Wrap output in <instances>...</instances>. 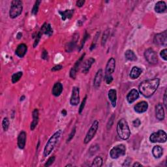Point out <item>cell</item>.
<instances>
[{"instance_id":"obj_49","label":"cell","mask_w":167,"mask_h":167,"mask_svg":"<svg viewBox=\"0 0 167 167\" xmlns=\"http://www.w3.org/2000/svg\"><path fill=\"white\" fill-rule=\"evenodd\" d=\"M85 3V1L84 0H79V1H77L76 3V5L77 7H81L84 5V4Z\"/></svg>"},{"instance_id":"obj_37","label":"cell","mask_w":167,"mask_h":167,"mask_svg":"<svg viewBox=\"0 0 167 167\" xmlns=\"http://www.w3.org/2000/svg\"><path fill=\"white\" fill-rule=\"evenodd\" d=\"M42 35H43V33L40 31V30L39 32L38 33V34L37 35V36H36V39H35V43H34V44H33V46H34V48L36 46H37V44H38V43L39 42V40H40V38H41Z\"/></svg>"},{"instance_id":"obj_3","label":"cell","mask_w":167,"mask_h":167,"mask_svg":"<svg viewBox=\"0 0 167 167\" xmlns=\"http://www.w3.org/2000/svg\"><path fill=\"white\" fill-rule=\"evenodd\" d=\"M61 135H62L61 130H58V131L55 132L54 134L50 137L49 141L47 142L45 147H44V156L47 157L48 155H49L51 154V152L54 150L55 144H57L59 139H60Z\"/></svg>"},{"instance_id":"obj_18","label":"cell","mask_w":167,"mask_h":167,"mask_svg":"<svg viewBox=\"0 0 167 167\" xmlns=\"http://www.w3.org/2000/svg\"><path fill=\"white\" fill-rule=\"evenodd\" d=\"M95 61V59L93 58H90L86 59V60L83 63L82 66V73L85 74L88 73L89 70H90L91 65L94 64Z\"/></svg>"},{"instance_id":"obj_42","label":"cell","mask_w":167,"mask_h":167,"mask_svg":"<svg viewBox=\"0 0 167 167\" xmlns=\"http://www.w3.org/2000/svg\"><path fill=\"white\" fill-rule=\"evenodd\" d=\"M114 118H115L114 114H113L112 116H111L110 118L109 119V121L108 122V124H107V129H110L111 127H112V126L113 125V122H114Z\"/></svg>"},{"instance_id":"obj_19","label":"cell","mask_w":167,"mask_h":167,"mask_svg":"<svg viewBox=\"0 0 167 167\" xmlns=\"http://www.w3.org/2000/svg\"><path fill=\"white\" fill-rule=\"evenodd\" d=\"M28 50V47L26 46V44H25L24 43L20 44L16 48V49L15 50V54L19 58H23L25 54H26Z\"/></svg>"},{"instance_id":"obj_53","label":"cell","mask_w":167,"mask_h":167,"mask_svg":"<svg viewBox=\"0 0 167 167\" xmlns=\"http://www.w3.org/2000/svg\"><path fill=\"white\" fill-rule=\"evenodd\" d=\"M24 98H25V97H24V96H22V97L20 98V101H23V100H24Z\"/></svg>"},{"instance_id":"obj_21","label":"cell","mask_w":167,"mask_h":167,"mask_svg":"<svg viewBox=\"0 0 167 167\" xmlns=\"http://www.w3.org/2000/svg\"><path fill=\"white\" fill-rule=\"evenodd\" d=\"M108 97L110 101L111 104L113 107L116 106V102H117V91L115 89H111L109 91L108 93Z\"/></svg>"},{"instance_id":"obj_44","label":"cell","mask_w":167,"mask_h":167,"mask_svg":"<svg viewBox=\"0 0 167 167\" xmlns=\"http://www.w3.org/2000/svg\"><path fill=\"white\" fill-rule=\"evenodd\" d=\"M133 124L135 127H139V126L141 125V121L139 120V118H137L133 121Z\"/></svg>"},{"instance_id":"obj_34","label":"cell","mask_w":167,"mask_h":167,"mask_svg":"<svg viewBox=\"0 0 167 167\" xmlns=\"http://www.w3.org/2000/svg\"><path fill=\"white\" fill-rule=\"evenodd\" d=\"M9 119L7 118H4L3 120L2 121V127L3 130H4V131H7V130H8L9 127Z\"/></svg>"},{"instance_id":"obj_1","label":"cell","mask_w":167,"mask_h":167,"mask_svg":"<svg viewBox=\"0 0 167 167\" xmlns=\"http://www.w3.org/2000/svg\"><path fill=\"white\" fill-rule=\"evenodd\" d=\"M160 83V80L157 78L143 81L139 85V92L145 97H150L157 91Z\"/></svg>"},{"instance_id":"obj_24","label":"cell","mask_w":167,"mask_h":167,"mask_svg":"<svg viewBox=\"0 0 167 167\" xmlns=\"http://www.w3.org/2000/svg\"><path fill=\"white\" fill-rule=\"evenodd\" d=\"M63 91V85L60 82H56L52 88V95L55 97H59Z\"/></svg>"},{"instance_id":"obj_51","label":"cell","mask_w":167,"mask_h":167,"mask_svg":"<svg viewBox=\"0 0 167 167\" xmlns=\"http://www.w3.org/2000/svg\"><path fill=\"white\" fill-rule=\"evenodd\" d=\"M22 33L21 32H19L17 34V39H21V37H22Z\"/></svg>"},{"instance_id":"obj_28","label":"cell","mask_w":167,"mask_h":167,"mask_svg":"<svg viewBox=\"0 0 167 167\" xmlns=\"http://www.w3.org/2000/svg\"><path fill=\"white\" fill-rule=\"evenodd\" d=\"M40 31L43 33H43H44V34L47 35L48 36H51L53 33V29H52L50 24H47L45 23V24H44L41 29H40Z\"/></svg>"},{"instance_id":"obj_9","label":"cell","mask_w":167,"mask_h":167,"mask_svg":"<svg viewBox=\"0 0 167 167\" xmlns=\"http://www.w3.org/2000/svg\"><path fill=\"white\" fill-rule=\"evenodd\" d=\"M80 90L78 87H73L72 90L71 97L70 99V105L77 106L80 102Z\"/></svg>"},{"instance_id":"obj_38","label":"cell","mask_w":167,"mask_h":167,"mask_svg":"<svg viewBox=\"0 0 167 167\" xmlns=\"http://www.w3.org/2000/svg\"><path fill=\"white\" fill-rule=\"evenodd\" d=\"M55 159V156H52V157H50L49 159H48L47 162L45 163V164H44V166H47L48 167V166H51L53 164V163L54 162Z\"/></svg>"},{"instance_id":"obj_47","label":"cell","mask_w":167,"mask_h":167,"mask_svg":"<svg viewBox=\"0 0 167 167\" xmlns=\"http://www.w3.org/2000/svg\"><path fill=\"white\" fill-rule=\"evenodd\" d=\"M131 163V159L127 158V159L125 161V163L123 164V166H129Z\"/></svg>"},{"instance_id":"obj_12","label":"cell","mask_w":167,"mask_h":167,"mask_svg":"<svg viewBox=\"0 0 167 167\" xmlns=\"http://www.w3.org/2000/svg\"><path fill=\"white\" fill-rule=\"evenodd\" d=\"M115 68H116V60L114 58H111L106 64L105 75H112L114 72Z\"/></svg>"},{"instance_id":"obj_6","label":"cell","mask_w":167,"mask_h":167,"mask_svg":"<svg viewBox=\"0 0 167 167\" xmlns=\"http://www.w3.org/2000/svg\"><path fill=\"white\" fill-rule=\"evenodd\" d=\"M126 153V147L124 144H119L114 146L110 151V155L112 159H116L120 157L124 156Z\"/></svg>"},{"instance_id":"obj_25","label":"cell","mask_w":167,"mask_h":167,"mask_svg":"<svg viewBox=\"0 0 167 167\" xmlns=\"http://www.w3.org/2000/svg\"><path fill=\"white\" fill-rule=\"evenodd\" d=\"M142 73V69L138 67H133L131 70V73H130V77L133 80L137 79L140 76Z\"/></svg>"},{"instance_id":"obj_2","label":"cell","mask_w":167,"mask_h":167,"mask_svg":"<svg viewBox=\"0 0 167 167\" xmlns=\"http://www.w3.org/2000/svg\"><path fill=\"white\" fill-rule=\"evenodd\" d=\"M117 133L120 138L123 140H127L131 135V131L125 119L122 118L118 121L117 125Z\"/></svg>"},{"instance_id":"obj_7","label":"cell","mask_w":167,"mask_h":167,"mask_svg":"<svg viewBox=\"0 0 167 167\" xmlns=\"http://www.w3.org/2000/svg\"><path fill=\"white\" fill-rule=\"evenodd\" d=\"M99 128V121L97 120L94 121V123L92 124L91 127L89 129L88 131L87 134L86 135V137L84 140V142L85 144H88L90 142V141L93 139V138L95 136L96 133L97 131V129Z\"/></svg>"},{"instance_id":"obj_41","label":"cell","mask_w":167,"mask_h":167,"mask_svg":"<svg viewBox=\"0 0 167 167\" xmlns=\"http://www.w3.org/2000/svg\"><path fill=\"white\" fill-rule=\"evenodd\" d=\"M88 37H89V35L88 34V33H87V31H86L85 32V34H84V37H83V39H82V42H81V45H80V50L82 49L83 48V46H84V44H85V43H86V40L88 39Z\"/></svg>"},{"instance_id":"obj_23","label":"cell","mask_w":167,"mask_h":167,"mask_svg":"<svg viewBox=\"0 0 167 167\" xmlns=\"http://www.w3.org/2000/svg\"><path fill=\"white\" fill-rule=\"evenodd\" d=\"M155 11L157 13H165L166 10V3L163 1H158L155 6Z\"/></svg>"},{"instance_id":"obj_11","label":"cell","mask_w":167,"mask_h":167,"mask_svg":"<svg viewBox=\"0 0 167 167\" xmlns=\"http://www.w3.org/2000/svg\"><path fill=\"white\" fill-rule=\"evenodd\" d=\"M84 55H85V54H82V56L76 61V62L75 63V65H74V66L73 67L72 69H70V76L73 79H76V74L78 73V71H79V68L80 67V65H81L82 62V60H83V58L84 57Z\"/></svg>"},{"instance_id":"obj_5","label":"cell","mask_w":167,"mask_h":167,"mask_svg":"<svg viewBox=\"0 0 167 167\" xmlns=\"http://www.w3.org/2000/svg\"><path fill=\"white\" fill-rule=\"evenodd\" d=\"M167 139L166 133L163 130H159L150 135V140L153 143H165Z\"/></svg>"},{"instance_id":"obj_45","label":"cell","mask_w":167,"mask_h":167,"mask_svg":"<svg viewBox=\"0 0 167 167\" xmlns=\"http://www.w3.org/2000/svg\"><path fill=\"white\" fill-rule=\"evenodd\" d=\"M166 90H165L164 94V97H163V105H165V108H167V94Z\"/></svg>"},{"instance_id":"obj_10","label":"cell","mask_w":167,"mask_h":167,"mask_svg":"<svg viewBox=\"0 0 167 167\" xmlns=\"http://www.w3.org/2000/svg\"><path fill=\"white\" fill-rule=\"evenodd\" d=\"M154 41L155 44L159 45H166L167 43V31H165L163 33H158L154 37Z\"/></svg>"},{"instance_id":"obj_27","label":"cell","mask_w":167,"mask_h":167,"mask_svg":"<svg viewBox=\"0 0 167 167\" xmlns=\"http://www.w3.org/2000/svg\"><path fill=\"white\" fill-rule=\"evenodd\" d=\"M152 154H153V155L155 158L156 159L160 158L161 157H162V155L163 154V148L160 146H154L153 150H152Z\"/></svg>"},{"instance_id":"obj_16","label":"cell","mask_w":167,"mask_h":167,"mask_svg":"<svg viewBox=\"0 0 167 167\" xmlns=\"http://www.w3.org/2000/svg\"><path fill=\"white\" fill-rule=\"evenodd\" d=\"M148 109V103L146 101H141L136 104L134 106L135 112L139 114L145 112Z\"/></svg>"},{"instance_id":"obj_15","label":"cell","mask_w":167,"mask_h":167,"mask_svg":"<svg viewBox=\"0 0 167 167\" xmlns=\"http://www.w3.org/2000/svg\"><path fill=\"white\" fill-rule=\"evenodd\" d=\"M139 95L140 94L138 90H136V89H133L128 93L126 99H127V101L129 104H131L139 99Z\"/></svg>"},{"instance_id":"obj_54","label":"cell","mask_w":167,"mask_h":167,"mask_svg":"<svg viewBox=\"0 0 167 167\" xmlns=\"http://www.w3.org/2000/svg\"><path fill=\"white\" fill-rule=\"evenodd\" d=\"M73 165H66V166H72Z\"/></svg>"},{"instance_id":"obj_39","label":"cell","mask_w":167,"mask_h":167,"mask_svg":"<svg viewBox=\"0 0 167 167\" xmlns=\"http://www.w3.org/2000/svg\"><path fill=\"white\" fill-rule=\"evenodd\" d=\"M75 133H76V127H75L73 128V129L72 130V131H71V133H70V135H69V136H68V139H67V143H68V142H69L70 140H71L73 139V137H74V136H75Z\"/></svg>"},{"instance_id":"obj_8","label":"cell","mask_w":167,"mask_h":167,"mask_svg":"<svg viewBox=\"0 0 167 167\" xmlns=\"http://www.w3.org/2000/svg\"><path fill=\"white\" fill-rule=\"evenodd\" d=\"M144 57H145L146 61L150 64L155 65L158 63L157 54L151 48L146 50L145 52H144Z\"/></svg>"},{"instance_id":"obj_29","label":"cell","mask_w":167,"mask_h":167,"mask_svg":"<svg viewBox=\"0 0 167 167\" xmlns=\"http://www.w3.org/2000/svg\"><path fill=\"white\" fill-rule=\"evenodd\" d=\"M125 57L126 59L131 61H136L137 60L136 55L132 50H126L125 53Z\"/></svg>"},{"instance_id":"obj_35","label":"cell","mask_w":167,"mask_h":167,"mask_svg":"<svg viewBox=\"0 0 167 167\" xmlns=\"http://www.w3.org/2000/svg\"><path fill=\"white\" fill-rule=\"evenodd\" d=\"M109 29H107L104 33V34L103 35V37H102V40H101V44L102 46H105L106 42L107 40V39L109 37Z\"/></svg>"},{"instance_id":"obj_33","label":"cell","mask_w":167,"mask_h":167,"mask_svg":"<svg viewBox=\"0 0 167 167\" xmlns=\"http://www.w3.org/2000/svg\"><path fill=\"white\" fill-rule=\"evenodd\" d=\"M40 3H41V1H35L34 5H33L32 10H31V13L33 14V15H36V14H37Z\"/></svg>"},{"instance_id":"obj_52","label":"cell","mask_w":167,"mask_h":167,"mask_svg":"<svg viewBox=\"0 0 167 167\" xmlns=\"http://www.w3.org/2000/svg\"><path fill=\"white\" fill-rule=\"evenodd\" d=\"M61 114H62V115H64V116H65L67 115V111L65 109H64L61 111Z\"/></svg>"},{"instance_id":"obj_48","label":"cell","mask_w":167,"mask_h":167,"mask_svg":"<svg viewBox=\"0 0 167 167\" xmlns=\"http://www.w3.org/2000/svg\"><path fill=\"white\" fill-rule=\"evenodd\" d=\"M41 57L44 59H49V55H48V52H47L46 50H44L43 52L42 55H41Z\"/></svg>"},{"instance_id":"obj_31","label":"cell","mask_w":167,"mask_h":167,"mask_svg":"<svg viewBox=\"0 0 167 167\" xmlns=\"http://www.w3.org/2000/svg\"><path fill=\"white\" fill-rule=\"evenodd\" d=\"M22 75H23V73L19 71L16 73H14V75L12 76V78H11V80H12V82L13 84L17 82L18 81H19L20 79L22 78Z\"/></svg>"},{"instance_id":"obj_20","label":"cell","mask_w":167,"mask_h":167,"mask_svg":"<svg viewBox=\"0 0 167 167\" xmlns=\"http://www.w3.org/2000/svg\"><path fill=\"white\" fill-rule=\"evenodd\" d=\"M103 70L99 69L97 72V73H96L94 80V86L95 88H98L100 87V86H101L102 79H103Z\"/></svg>"},{"instance_id":"obj_26","label":"cell","mask_w":167,"mask_h":167,"mask_svg":"<svg viewBox=\"0 0 167 167\" xmlns=\"http://www.w3.org/2000/svg\"><path fill=\"white\" fill-rule=\"evenodd\" d=\"M75 10L73 9H70V10H65L64 11H59V13L60 14V15L61 16V19L65 21L67 19H70L71 18Z\"/></svg>"},{"instance_id":"obj_40","label":"cell","mask_w":167,"mask_h":167,"mask_svg":"<svg viewBox=\"0 0 167 167\" xmlns=\"http://www.w3.org/2000/svg\"><path fill=\"white\" fill-rule=\"evenodd\" d=\"M105 80L107 84H110L112 83L113 81V76L112 75H105Z\"/></svg>"},{"instance_id":"obj_36","label":"cell","mask_w":167,"mask_h":167,"mask_svg":"<svg viewBox=\"0 0 167 167\" xmlns=\"http://www.w3.org/2000/svg\"><path fill=\"white\" fill-rule=\"evenodd\" d=\"M86 101H87V96H86V97H84V99H83V101H82V103H81V105H80V106L79 110V114H81L82 112V111H83V110H84V107H85V105H86Z\"/></svg>"},{"instance_id":"obj_13","label":"cell","mask_w":167,"mask_h":167,"mask_svg":"<svg viewBox=\"0 0 167 167\" xmlns=\"http://www.w3.org/2000/svg\"><path fill=\"white\" fill-rule=\"evenodd\" d=\"M155 116L159 121H163L165 119V110L161 103H158L155 106Z\"/></svg>"},{"instance_id":"obj_22","label":"cell","mask_w":167,"mask_h":167,"mask_svg":"<svg viewBox=\"0 0 167 167\" xmlns=\"http://www.w3.org/2000/svg\"><path fill=\"white\" fill-rule=\"evenodd\" d=\"M32 117H33V121L31 124L30 129L31 131H33L36 127V126L37 125L39 122V110L38 109H34L32 113Z\"/></svg>"},{"instance_id":"obj_32","label":"cell","mask_w":167,"mask_h":167,"mask_svg":"<svg viewBox=\"0 0 167 167\" xmlns=\"http://www.w3.org/2000/svg\"><path fill=\"white\" fill-rule=\"evenodd\" d=\"M99 150V146L98 144H95V145L91 146L90 149H89V154H90V156H92V155H94L95 153H97Z\"/></svg>"},{"instance_id":"obj_46","label":"cell","mask_w":167,"mask_h":167,"mask_svg":"<svg viewBox=\"0 0 167 167\" xmlns=\"http://www.w3.org/2000/svg\"><path fill=\"white\" fill-rule=\"evenodd\" d=\"M62 68H63L62 65H58L54 66V67L51 69V70H52V71H57V70H59L62 69Z\"/></svg>"},{"instance_id":"obj_43","label":"cell","mask_w":167,"mask_h":167,"mask_svg":"<svg viewBox=\"0 0 167 167\" xmlns=\"http://www.w3.org/2000/svg\"><path fill=\"white\" fill-rule=\"evenodd\" d=\"M160 55L165 61H166L167 60V50L165 49L164 50H161V52H160Z\"/></svg>"},{"instance_id":"obj_30","label":"cell","mask_w":167,"mask_h":167,"mask_svg":"<svg viewBox=\"0 0 167 167\" xmlns=\"http://www.w3.org/2000/svg\"><path fill=\"white\" fill-rule=\"evenodd\" d=\"M102 165H103V159L99 156L96 157L94 159V161H93L91 164V166L93 167H101L102 166Z\"/></svg>"},{"instance_id":"obj_50","label":"cell","mask_w":167,"mask_h":167,"mask_svg":"<svg viewBox=\"0 0 167 167\" xmlns=\"http://www.w3.org/2000/svg\"><path fill=\"white\" fill-rule=\"evenodd\" d=\"M142 166V165H141L140 163H139V162H136L135 164H133V167H135V166Z\"/></svg>"},{"instance_id":"obj_14","label":"cell","mask_w":167,"mask_h":167,"mask_svg":"<svg viewBox=\"0 0 167 167\" xmlns=\"http://www.w3.org/2000/svg\"><path fill=\"white\" fill-rule=\"evenodd\" d=\"M79 38V33H76L75 34L73 35L72 40H70L69 43H67V44L66 48H65L67 52H72L74 49H75V48L76 46V43H77Z\"/></svg>"},{"instance_id":"obj_4","label":"cell","mask_w":167,"mask_h":167,"mask_svg":"<svg viewBox=\"0 0 167 167\" xmlns=\"http://www.w3.org/2000/svg\"><path fill=\"white\" fill-rule=\"evenodd\" d=\"M23 10V3L20 0H13L11 1L9 10V16L11 18H16L19 16Z\"/></svg>"},{"instance_id":"obj_17","label":"cell","mask_w":167,"mask_h":167,"mask_svg":"<svg viewBox=\"0 0 167 167\" xmlns=\"http://www.w3.org/2000/svg\"><path fill=\"white\" fill-rule=\"evenodd\" d=\"M26 133L22 131L20 133L18 136V146L20 149H24L25 146V142H26Z\"/></svg>"}]
</instances>
